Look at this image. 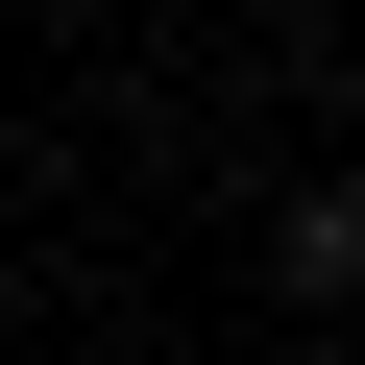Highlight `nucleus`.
<instances>
[{"mask_svg": "<svg viewBox=\"0 0 365 365\" xmlns=\"http://www.w3.org/2000/svg\"><path fill=\"white\" fill-rule=\"evenodd\" d=\"M268 268H292V317H365V195H292V244H268Z\"/></svg>", "mask_w": 365, "mask_h": 365, "instance_id": "f257e3e1", "label": "nucleus"}]
</instances>
